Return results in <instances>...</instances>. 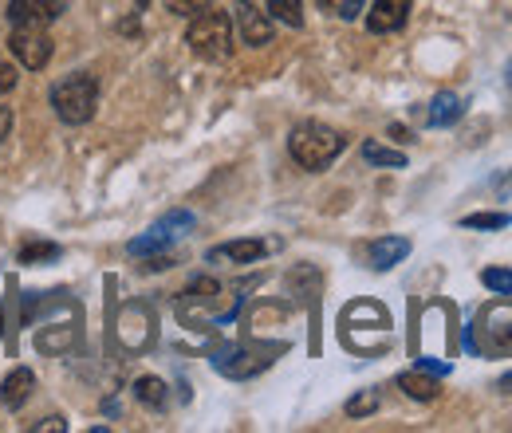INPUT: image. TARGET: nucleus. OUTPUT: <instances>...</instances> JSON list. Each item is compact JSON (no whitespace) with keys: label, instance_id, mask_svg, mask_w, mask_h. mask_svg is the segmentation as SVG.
Segmentation results:
<instances>
[{"label":"nucleus","instance_id":"nucleus-34","mask_svg":"<svg viewBox=\"0 0 512 433\" xmlns=\"http://www.w3.org/2000/svg\"><path fill=\"white\" fill-rule=\"evenodd\" d=\"M241 4H253V0H241Z\"/></svg>","mask_w":512,"mask_h":433},{"label":"nucleus","instance_id":"nucleus-26","mask_svg":"<svg viewBox=\"0 0 512 433\" xmlns=\"http://www.w3.org/2000/svg\"><path fill=\"white\" fill-rule=\"evenodd\" d=\"M174 16H197L201 8H209V0H166Z\"/></svg>","mask_w":512,"mask_h":433},{"label":"nucleus","instance_id":"nucleus-23","mask_svg":"<svg viewBox=\"0 0 512 433\" xmlns=\"http://www.w3.org/2000/svg\"><path fill=\"white\" fill-rule=\"evenodd\" d=\"M363 4H367V0H320L323 12H331V16H339V20H355V16L363 12Z\"/></svg>","mask_w":512,"mask_h":433},{"label":"nucleus","instance_id":"nucleus-27","mask_svg":"<svg viewBox=\"0 0 512 433\" xmlns=\"http://www.w3.org/2000/svg\"><path fill=\"white\" fill-rule=\"evenodd\" d=\"M12 87H16V67L0 60V95H4V91H12Z\"/></svg>","mask_w":512,"mask_h":433},{"label":"nucleus","instance_id":"nucleus-33","mask_svg":"<svg viewBox=\"0 0 512 433\" xmlns=\"http://www.w3.org/2000/svg\"><path fill=\"white\" fill-rule=\"evenodd\" d=\"M509 91H512V63H509Z\"/></svg>","mask_w":512,"mask_h":433},{"label":"nucleus","instance_id":"nucleus-11","mask_svg":"<svg viewBox=\"0 0 512 433\" xmlns=\"http://www.w3.org/2000/svg\"><path fill=\"white\" fill-rule=\"evenodd\" d=\"M237 28H241V40H245L249 48H260V44L272 40V24L256 12L253 4H241V12H237Z\"/></svg>","mask_w":512,"mask_h":433},{"label":"nucleus","instance_id":"nucleus-30","mask_svg":"<svg viewBox=\"0 0 512 433\" xmlns=\"http://www.w3.org/2000/svg\"><path fill=\"white\" fill-rule=\"evenodd\" d=\"M390 138H398V142H410V134H406L402 126H390Z\"/></svg>","mask_w":512,"mask_h":433},{"label":"nucleus","instance_id":"nucleus-13","mask_svg":"<svg viewBox=\"0 0 512 433\" xmlns=\"http://www.w3.org/2000/svg\"><path fill=\"white\" fill-rule=\"evenodd\" d=\"M465 115V103H461V95H453V91H442V95H434L430 99V111H426V123L430 126H453L457 119Z\"/></svg>","mask_w":512,"mask_h":433},{"label":"nucleus","instance_id":"nucleus-1","mask_svg":"<svg viewBox=\"0 0 512 433\" xmlns=\"http://www.w3.org/2000/svg\"><path fill=\"white\" fill-rule=\"evenodd\" d=\"M343 146H347V138L327 123H300L288 134V154L304 170H327L343 154Z\"/></svg>","mask_w":512,"mask_h":433},{"label":"nucleus","instance_id":"nucleus-2","mask_svg":"<svg viewBox=\"0 0 512 433\" xmlns=\"http://www.w3.org/2000/svg\"><path fill=\"white\" fill-rule=\"evenodd\" d=\"M52 107H56V115H60L67 126L91 123V115H95V107H99V83H95V75L75 71V75L60 79V83L52 87Z\"/></svg>","mask_w":512,"mask_h":433},{"label":"nucleus","instance_id":"nucleus-21","mask_svg":"<svg viewBox=\"0 0 512 433\" xmlns=\"http://www.w3.org/2000/svg\"><path fill=\"white\" fill-rule=\"evenodd\" d=\"M509 213H469L461 225L465 229H509Z\"/></svg>","mask_w":512,"mask_h":433},{"label":"nucleus","instance_id":"nucleus-32","mask_svg":"<svg viewBox=\"0 0 512 433\" xmlns=\"http://www.w3.org/2000/svg\"><path fill=\"white\" fill-rule=\"evenodd\" d=\"M134 4H138V8H146V4H150V0H134Z\"/></svg>","mask_w":512,"mask_h":433},{"label":"nucleus","instance_id":"nucleus-3","mask_svg":"<svg viewBox=\"0 0 512 433\" xmlns=\"http://www.w3.org/2000/svg\"><path fill=\"white\" fill-rule=\"evenodd\" d=\"M186 44H190L201 60H225V56L233 52V20H229V12H221V8H201L190 20Z\"/></svg>","mask_w":512,"mask_h":433},{"label":"nucleus","instance_id":"nucleus-28","mask_svg":"<svg viewBox=\"0 0 512 433\" xmlns=\"http://www.w3.org/2000/svg\"><path fill=\"white\" fill-rule=\"evenodd\" d=\"M44 430H56V433H64L67 426H64V418H44L40 426H32V433H44Z\"/></svg>","mask_w":512,"mask_h":433},{"label":"nucleus","instance_id":"nucleus-15","mask_svg":"<svg viewBox=\"0 0 512 433\" xmlns=\"http://www.w3.org/2000/svg\"><path fill=\"white\" fill-rule=\"evenodd\" d=\"M134 398H138L146 410H166V402H170L166 382H162V378H154V374H146V378H138V382H134Z\"/></svg>","mask_w":512,"mask_h":433},{"label":"nucleus","instance_id":"nucleus-12","mask_svg":"<svg viewBox=\"0 0 512 433\" xmlns=\"http://www.w3.org/2000/svg\"><path fill=\"white\" fill-rule=\"evenodd\" d=\"M406 256H410V241H406V237H383V241H375L371 252H367L371 268H379V272L394 268V264L406 260Z\"/></svg>","mask_w":512,"mask_h":433},{"label":"nucleus","instance_id":"nucleus-19","mask_svg":"<svg viewBox=\"0 0 512 433\" xmlns=\"http://www.w3.org/2000/svg\"><path fill=\"white\" fill-rule=\"evenodd\" d=\"M268 12L276 20H284L288 28H300L304 24V4L300 0H268Z\"/></svg>","mask_w":512,"mask_h":433},{"label":"nucleus","instance_id":"nucleus-25","mask_svg":"<svg viewBox=\"0 0 512 433\" xmlns=\"http://www.w3.org/2000/svg\"><path fill=\"white\" fill-rule=\"evenodd\" d=\"M60 248L48 245V241H36V245H24L20 248V264H36V260H56Z\"/></svg>","mask_w":512,"mask_h":433},{"label":"nucleus","instance_id":"nucleus-6","mask_svg":"<svg viewBox=\"0 0 512 433\" xmlns=\"http://www.w3.org/2000/svg\"><path fill=\"white\" fill-rule=\"evenodd\" d=\"M8 48H12V56L24 63L28 71L48 67L52 52H56V48H52V36H48V28H44V24H12Z\"/></svg>","mask_w":512,"mask_h":433},{"label":"nucleus","instance_id":"nucleus-8","mask_svg":"<svg viewBox=\"0 0 512 433\" xmlns=\"http://www.w3.org/2000/svg\"><path fill=\"white\" fill-rule=\"evenodd\" d=\"M410 20V0H375V8L367 12V28L371 32H398Z\"/></svg>","mask_w":512,"mask_h":433},{"label":"nucleus","instance_id":"nucleus-4","mask_svg":"<svg viewBox=\"0 0 512 433\" xmlns=\"http://www.w3.org/2000/svg\"><path fill=\"white\" fill-rule=\"evenodd\" d=\"M284 343H229L221 351H213V367L225 378H253L268 371L276 363V355H284Z\"/></svg>","mask_w":512,"mask_h":433},{"label":"nucleus","instance_id":"nucleus-14","mask_svg":"<svg viewBox=\"0 0 512 433\" xmlns=\"http://www.w3.org/2000/svg\"><path fill=\"white\" fill-rule=\"evenodd\" d=\"M75 339H79L75 323H60V327H48V331H40V335H36V347H40L44 355H60V351H67Z\"/></svg>","mask_w":512,"mask_h":433},{"label":"nucleus","instance_id":"nucleus-18","mask_svg":"<svg viewBox=\"0 0 512 433\" xmlns=\"http://www.w3.org/2000/svg\"><path fill=\"white\" fill-rule=\"evenodd\" d=\"M363 158H367L371 166H390V170H402V166H406V154L386 150L379 142H367V146H363Z\"/></svg>","mask_w":512,"mask_h":433},{"label":"nucleus","instance_id":"nucleus-24","mask_svg":"<svg viewBox=\"0 0 512 433\" xmlns=\"http://www.w3.org/2000/svg\"><path fill=\"white\" fill-rule=\"evenodd\" d=\"M379 410V394L375 390H363V394H355L351 402H347V414L351 418H363V414H375Z\"/></svg>","mask_w":512,"mask_h":433},{"label":"nucleus","instance_id":"nucleus-7","mask_svg":"<svg viewBox=\"0 0 512 433\" xmlns=\"http://www.w3.org/2000/svg\"><path fill=\"white\" fill-rule=\"evenodd\" d=\"M64 12V0H8V20L12 24H52Z\"/></svg>","mask_w":512,"mask_h":433},{"label":"nucleus","instance_id":"nucleus-29","mask_svg":"<svg viewBox=\"0 0 512 433\" xmlns=\"http://www.w3.org/2000/svg\"><path fill=\"white\" fill-rule=\"evenodd\" d=\"M12 134V111L8 107H0V146H4V138Z\"/></svg>","mask_w":512,"mask_h":433},{"label":"nucleus","instance_id":"nucleus-17","mask_svg":"<svg viewBox=\"0 0 512 433\" xmlns=\"http://www.w3.org/2000/svg\"><path fill=\"white\" fill-rule=\"evenodd\" d=\"M170 245H174V237H170V233H162V229L154 225V229H150L146 237H138V241H130L127 252H130V256H162V252H166V248H170Z\"/></svg>","mask_w":512,"mask_h":433},{"label":"nucleus","instance_id":"nucleus-10","mask_svg":"<svg viewBox=\"0 0 512 433\" xmlns=\"http://www.w3.org/2000/svg\"><path fill=\"white\" fill-rule=\"evenodd\" d=\"M32 386H36V374L28 371V367H16V371L4 374V382H0V402L8 410H20L32 398Z\"/></svg>","mask_w":512,"mask_h":433},{"label":"nucleus","instance_id":"nucleus-22","mask_svg":"<svg viewBox=\"0 0 512 433\" xmlns=\"http://www.w3.org/2000/svg\"><path fill=\"white\" fill-rule=\"evenodd\" d=\"M158 229H162V233H170V237L178 241L186 229H193V213H186V209H178V213H166V217L158 221Z\"/></svg>","mask_w":512,"mask_h":433},{"label":"nucleus","instance_id":"nucleus-9","mask_svg":"<svg viewBox=\"0 0 512 433\" xmlns=\"http://www.w3.org/2000/svg\"><path fill=\"white\" fill-rule=\"evenodd\" d=\"M268 252V241H229L209 248V264H256Z\"/></svg>","mask_w":512,"mask_h":433},{"label":"nucleus","instance_id":"nucleus-31","mask_svg":"<svg viewBox=\"0 0 512 433\" xmlns=\"http://www.w3.org/2000/svg\"><path fill=\"white\" fill-rule=\"evenodd\" d=\"M501 386H505V390H512V371L505 374V378H501Z\"/></svg>","mask_w":512,"mask_h":433},{"label":"nucleus","instance_id":"nucleus-5","mask_svg":"<svg viewBox=\"0 0 512 433\" xmlns=\"http://www.w3.org/2000/svg\"><path fill=\"white\" fill-rule=\"evenodd\" d=\"M465 347L477 355H512V308H493L481 311V319L465 331Z\"/></svg>","mask_w":512,"mask_h":433},{"label":"nucleus","instance_id":"nucleus-16","mask_svg":"<svg viewBox=\"0 0 512 433\" xmlns=\"http://www.w3.org/2000/svg\"><path fill=\"white\" fill-rule=\"evenodd\" d=\"M398 386L410 394V398H418V402H430V398H438V382L430 378V374L422 371H406V374H398Z\"/></svg>","mask_w":512,"mask_h":433},{"label":"nucleus","instance_id":"nucleus-20","mask_svg":"<svg viewBox=\"0 0 512 433\" xmlns=\"http://www.w3.org/2000/svg\"><path fill=\"white\" fill-rule=\"evenodd\" d=\"M481 284H485L489 292H497V296H512V272L509 268H485V272H481Z\"/></svg>","mask_w":512,"mask_h":433}]
</instances>
